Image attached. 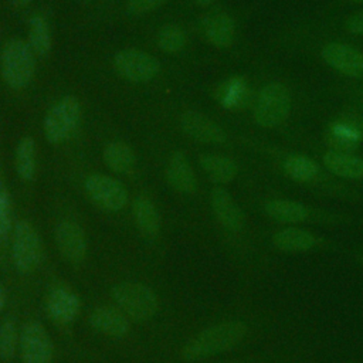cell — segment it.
Returning a JSON list of instances; mask_svg holds the SVG:
<instances>
[{"label": "cell", "instance_id": "cell-16", "mask_svg": "<svg viewBox=\"0 0 363 363\" xmlns=\"http://www.w3.org/2000/svg\"><path fill=\"white\" fill-rule=\"evenodd\" d=\"M166 180L170 187L182 194H191L197 189L196 173L187 159V156L177 150L172 153L166 164Z\"/></svg>", "mask_w": 363, "mask_h": 363}, {"label": "cell", "instance_id": "cell-20", "mask_svg": "<svg viewBox=\"0 0 363 363\" xmlns=\"http://www.w3.org/2000/svg\"><path fill=\"white\" fill-rule=\"evenodd\" d=\"M199 163L203 172L216 183H228L238 172V167L231 157L218 153H203L199 157Z\"/></svg>", "mask_w": 363, "mask_h": 363}, {"label": "cell", "instance_id": "cell-34", "mask_svg": "<svg viewBox=\"0 0 363 363\" xmlns=\"http://www.w3.org/2000/svg\"><path fill=\"white\" fill-rule=\"evenodd\" d=\"M11 1H13V4L17 6V7H26L31 0H11Z\"/></svg>", "mask_w": 363, "mask_h": 363}, {"label": "cell", "instance_id": "cell-3", "mask_svg": "<svg viewBox=\"0 0 363 363\" xmlns=\"http://www.w3.org/2000/svg\"><path fill=\"white\" fill-rule=\"evenodd\" d=\"M111 296L116 306L132 320L152 319L159 309L156 292L140 282H121L112 286Z\"/></svg>", "mask_w": 363, "mask_h": 363}, {"label": "cell", "instance_id": "cell-22", "mask_svg": "<svg viewBox=\"0 0 363 363\" xmlns=\"http://www.w3.org/2000/svg\"><path fill=\"white\" fill-rule=\"evenodd\" d=\"M132 213L138 228L149 237H153L160 230V214L156 204L146 196H138L132 203Z\"/></svg>", "mask_w": 363, "mask_h": 363}, {"label": "cell", "instance_id": "cell-21", "mask_svg": "<svg viewBox=\"0 0 363 363\" xmlns=\"http://www.w3.org/2000/svg\"><path fill=\"white\" fill-rule=\"evenodd\" d=\"M323 163L333 174L345 179L363 177V159L352 155L350 152L329 150L323 156Z\"/></svg>", "mask_w": 363, "mask_h": 363}, {"label": "cell", "instance_id": "cell-30", "mask_svg": "<svg viewBox=\"0 0 363 363\" xmlns=\"http://www.w3.org/2000/svg\"><path fill=\"white\" fill-rule=\"evenodd\" d=\"M20 335L11 319H6L0 323V359L11 360L18 347Z\"/></svg>", "mask_w": 363, "mask_h": 363}, {"label": "cell", "instance_id": "cell-8", "mask_svg": "<svg viewBox=\"0 0 363 363\" xmlns=\"http://www.w3.org/2000/svg\"><path fill=\"white\" fill-rule=\"evenodd\" d=\"M84 189L88 197L106 211H119L128 204V190L111 176L102 173L88 174L84 180Z\"/></svg>", "mask_w": 363, "mask_h": 363}, {"label": "cell", "instance_id": "cell-1", "mask_svg": "<svg viewBox=\"0 0 363 363\" xmlns=\"http://www.w3.org/2000/svg\"><path fill=\"white\" fill-rule=\"evenodd\" d=\"M247 330V325L240 320L213 325L193 336L182 349V356L186 360H199L223 353L241 343Z\"/></svg>", "mask_w": 363, "mask_h": 363}, {"label": "cell", "instance_id": "cell-26", "mask_svg": "<svg viewBox=\"0 0 363 363\" xmlns=\"http://www.w3.org/2000/svg\"><path fill=\"white\" fill-rule=\"evenodd\" d=\"M265 213L279 223H301L308 217V208L294 200H269L265 203Z\"/></svg>", "mask_w": 363, "mask_h": 363}, {"label": "cell", "instance_id": "cell-37", "mask_svg": "<svg viewBox=\"0 0 363 363\" xmlns=\"http://www.w3.org/2000/svg\"><path fill=\"white\" fill-rule=\"evenodd\" d=\"M350 1H353V3H363V0H350Z\"/></svg>", "mask_w": 363, "mask_h": 363}, {"label": "cell", "instance_id": "cell-36", "mask_svg": "<svg viewBox=\"0 0 363 363\" xmlns=\"http://www.w3.org/2000/svg\"><path fill=\"white\" fill-rule=\"evenodd\" d=\"M3 305H4V292H3V289H1V286H0V311H1Z\"/></svg>", "mask_w": 363, "mask_h": 363}, {"label": "cell", "instance_id": "cell-4", "mask_svg": "<svg viewBox=\"0 0 363 363\" xmlns=\"http://www.w3.org/2000/svg\"><path fill=\"white\" fill-rule=\"evenodd\" d=\"M82 118V109L78 98L72 95L58 99L44 118V135L50 143H64L77 132Z\"/></svg>", "mask_w": 363, "mask_h": 363}, {"label": "cell", "instance_id": "cell-5", "mask_svg": "<svg viewBox=\"0 0 363 363\" xmlns=\"http://www.w3.org/2000/svg\"><path fill=\"white\" fill-rule=\"evenodd\" d=\"M291 112V95L279 82L264 85L254 105V121L261 128H277L286 121Z\"/></svg>", "mask_w": 363, "mask_h": 363}, {"label": "cell", "instance_id": "cell-25", "mask_svg": "<svg viewBox=\"0 0 363 363\" xmlns=\"http://www.w3.org/2000/svg\"><path fill=\"white\" fill-rule=\"evenodd\" d=\"M14 167L20 179L28 182L35 176L37 146L31 136H24L16 146Z\"/></svg>", "mask_w": 363, "mask_h": 363}, {"label": "cell", "instance_id": "cell-13", "mask_svg": "<svg viewBox=\"0 0 363 363\" xmlns=\"http://www.w3.org/2000/svg\"><path fill=\"white\" fill-rule=\"evenodd\" d=\"M180 128L184 135L196 142L216 145L227 139L225 132L211 118L197 111H187L180 118Z\"/></svg>", "mask_w": 363, "mask_h": 363}, {"label": "cell", "instance_id": "cell-6", "mask_svg": "<svg viewBox=\"0 0 363 363\" xmlns=\"http://www.w3.org/2000/svg\"><path fill=\"white\" fill-rule=\"evenodd\" d=\"M41 238L34 225L27 220H18L11 233V257L20 272H33L41 262Z\"/></svg>", "mask_w": 363, "mask_h": 363}, {"label": "cell", "instance_id": "cell-7", "mask_svg": "<svg viewBox=\"0 0 363 363\" xmlns=\"http://www.w3.org/2000/svg\"><path fill=\"white\" fill-rule=\"evenodd\" d=\"M115 71L130 82H149L160 72V62L149 52L126 48L113 57Z\"/></svg>", "mask_w": 363, "mask_h": 363}, {"label": "cell", "instance_id": "cell-33", "mask_svg": "<svg viewBox=\"0 0 363 363\" xmlns=\"http://www.w3.org/2000/svg\"><path fill=\"white\" fill-rule=\"evenodd\" d=\"M345 26L346 30L353 34H363V11H357L347 17Z\"/></svg>", "mask_w": 363, "mask_h": 363}, {"label": "cell", "instance_id": "cell-9", "mask_svg": "<svg viewBox=\"0 0 363 363\" xmlns=\"http://www.w3.org/2000/svg\"><path fill=\"white\" fill-rule=\"evenodd\" d=\"M18 350L23 363H51L54 356L52 340L37 320H30L21 328Z\"/></svg>", "mask_w": 363, "mask_h": 363}, {"label": "cell", "instance_id": "cell-15", "mask_svg": "<svg viewBox=\"0 0 363 363\" xmlns=\"http://www.w3.org/2000/svg\"><path fill=\"white\" fill-rule=\"evenodd\" d=\"M213 213L218 223L228 231L237 233L242 228L244 216L235 200L223 187H214L210 194Z\"/></svg>", "mask_w": 363, "mask_h": 363}, {"label": "cell", "instance_id": "cell-35", "mask_svg": "<svg viewBox=\"0 0 363 363\" xmlns=\"http://www.w3.org/2000/svg\"><path fill=\"white\" fill-rule=\"evenodd\" d=\"M196 1V4H199V6H201V7H206V6H210L213 1H216V0H194Z\"/></svg>", "mask_w": 363, "mask_h": 363}, {"label": "cell", "instance_id": "cell-23", "mask_svg": "<svg viewBox=\"0 0 363 363\" xmlns=\"http://www.w3.org/2000/svg\"><path fill=\"white\" fill-rule=\"evenodd\" d=\"M102 157L105 164L119 174L130 172L136 163V155L132 146L121 140L109 142L102 152Z\"/></svg>", "mask_w": 363, "mask_h": 363}, {"label": "cell", "instance_id": "cell-18", "mask_svg": "<svg viewBox=\"0 0 363 363\" xmlns=\"http://www.w3.org/2000/svg\"><path fill=\"white\" fill-rule=\"evenodd\" d=\"M203 33L207 41L217 48H227L235 37V23L225 13H213L204 17Z\"/></svg>", "mask_w": 363, "mask_h": 363}, {"label": "cell", "instance_id": "cell-10", "mask_svg": "<svg viewBox=\"0 0 363 363\" xmlns=\"http://www.w3.org/2000/svg\"><path fill=\"white\" fill-rule=\"evenodd\" d=\"M45 311L50 319L58 325H68L81 312V299L68 285L60 284L50 289L45 298Z\"/></svg>", "mask_w": 363, "mask_h": 363}, {"label": "cell", "instance_id": "cell-19", "mask_svg": "<svg viewBox=\"0 0 363 363\" xmlns=\"http://www.w3.org/2000/svg\"><path fill=\"white\" fill-rule=\"evenodd\" d=\"M216 98L225 109H241L248 104L250 86L242 77H231L218 86Z\"/></svg>", "mask_w": 363, "mask_h": 363}, {"label": "cell", "instance_id": "cell-28", "mask_svg": "<svg viewBox=\"0 0 363 363\" xmlns=\"http://www.w3.org/2000/svg\"><path fill=\"white\" fill-rule=\"evenodd\" d=\"M284 170L289 177L298 182H309L319 173V167L305 155H291L284 162Z\"/></svg>", "mask_w": 363, "mask_h": 363}, {"label": "cell", "instance_id": "cell-31", "mask_svg": "<svg viewBox=\"0 0 363 363\" xmlns=\"http://www.w3.org/2000/svg\"><path fill=\"white\" fill-rule=\"evenodd\" d=\"M11 230V200L7 187L0 180V240H4Z\"/></svg>", "mask_w": 363, "mask_h": 363}, {"label": "cell", "instance_id": "cell-11", "mask_svg": "<svg viewBox=\"0 0 363 363\" xmlns=\"http://www.w3.org/2000/svg\"><path fill=\"white\" fill-rule=\"evenodd\" d=\"M55 242L60 254L71 264H81L86 258L88 240L82 227L72 220H62L55 228Z\"/></svg>", "mask_w": 363, "mask_h": 363}, {"label": "cell", "instance_id": "cell-2", "mask_svg": "<svg viewBox=\"0 0 363 363\" xmlns=\"http://www.w3.org/2000/svg\"><path fill=\"white\" fill-rule=\"evenodd\" d=\"M30 44L21 38L9 40L0 55L3 81L13 89L26 88L35 71V57Z\"/></svg>", "mask_w": 363, "mask_h": 363}, {"label": "cell", "instance_id": "cell-14", "mask_svg": "<svg viewBox=\"0 0 363 363\" xmlns=\"http://www.w3.org/2000/svg\"><path fill=\"white\" fill-rule=\"evenodd\" d=\"M328 142L337 152H350L363 142V118H342L328 128Z\"/></svg>", "mask_w": 363, "mask_h": 363}, {"label": "cell", "instance_id": "cell-12", "mask_svg": "<svg viewBox=\"0 0 363 363\" xmlns=\"http://www.w3.org/2000/svg\"><path fill=\"white\" fill-rule=\"evenodd\" d=\"M322 58L332 68L347 77L363 78V52L349 44H326L322 48Z\"/></svg>", "mask_w": 363, "mask_h": 363}, {"label": "cell", "instance_id": "cell-32", "mask_svg": "<svg viewBox=\"0 0 363 363\" xmlns=\"http://www.w3.org/2000/svg\"><path fill=\"white\" fill-rule=\"evenodd\" d=\"M167 0H128L126 10L132 16H142L163 6Z\"/></svg>", "mask_w": 363, "mask_h": 363}, {"label": "cell", "instance_id": "cell-17", "mask_svg": "<svg viewBox=\"0 0 363 363\" xmlns=\"http://www.w3.org/2000/svg\"><path fill=\"white\" fill-rule=\"evenodd\" d=\"M89 323L96 332L111 337H123L129 332V318L113 306L95 308L89 315Z\"/></svg>", "mask_w": 363, "mask_h": 363}, {"label": "cell", "instance_id": "cell-29", "mask_svg": "<svg viewBox=\"0 0 363 363\" xmlns=\"http://www.w3.org/2000/svg\"><path fill=\"white\" fill-rule=\"evenodd\" d=\"M187 41L186 31L177 24H166L159 28L156 34L157 47L164 52H179L184 48Z\"/></svg>", "mask_w": 363, "mask_h": 363}, {"label": "cell", "instance_id": "cell-27", "mask_svg": "<svg viewBox=\"0 0 363 363\" xmlns=\"http://www.w3.org/2000/svg\"><path fill=\"white\" fill-rule=\"evenodd\" d=\"M37 55H47L51 50V31L47 18L35 13L28 20V41H27Z\"/></svg>", "mask_w": 363, "mask_h": 363}, {"label": "cell", "instance_id": "cell-24", "mask_svg": "<svg viewBox=\"0 0 363 363\" xmlns=\"http://www.w3.org/2000/svg\"><path fill=\"white\" fill-rule=\"evenodd\" d=\"M272 241L277 248L286 251V252L308 251V250L313 248L316 244V238L313 234H311L306 230L296 228V227L279 230L278 233L274 234Z\"/></svg>", "mask_w": 363, "mask_h": 363}]
</instances>
